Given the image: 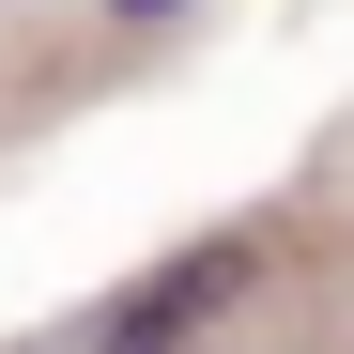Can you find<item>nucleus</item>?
Segmentation results:
<instances>
[{
  "mask_svg": "<svg viewBox=\"0 0 354 354\" xmlns=\"http://www.w3.org/2000/svg\"><path fill=\"white\" fill-rule=\"evenodd\" d=\"M108 31H169V16H201V0H93Z\"/></svg>",
  "mask_w": 354,
  "mask_h": 354,
  "instance_id": "obj_2",
  "label": "nucleus"
},
{
  "mask_svg": "<svg viewBox=\"0 0 354 354\" xmlns=\"http://www.w3.org/2000/svg\"><path fill=\"white\" fill-rule=\"evenodd\" d=\"M262 277V231H231V247H201V262H169L154 292H139V308H108L93 324V354H185L216 308H231V292H247Z\"/></svg>",
  "mask_w": 354,
  "mask_h": 354,
  "instance_id": "obj_1",
  "label": "nucleus"
}]
</instances>
